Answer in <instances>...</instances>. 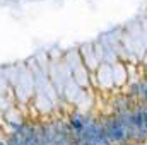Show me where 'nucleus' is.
Wrapping results in <instances>:
<instances>
[{
  "label": "nucleus",
  "mask_w": 147,
  "mask_h": 145,
  "mask_svg": "<svg viewBox=\"0 0 147 145\" xmlns=\"http://www.w3.org/2000/svg\"><path fill=\"white\" fill-rule=\"evenodd\" d=\"M105 132H106V137L110 140H115V142H120L127 137V130H125V126L121 125L120 119H111Z\"/></svg>",
  "instance_id": "f257e3e1"
}]
</instances>
